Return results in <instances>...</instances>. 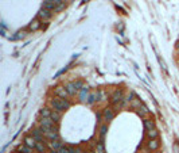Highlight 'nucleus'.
Here are the masks:
<instances>
[{
	"mask_svg": "<svg viewBox=\"0 0 179 153\" xmlns=\"http://www.w3.org/2000/svg\"><path fill=\"white\" fill-rule=\"evenodd\" d=\"M50 107L52 111L63 113L65 110L70 108V102L67 99H50Z\"/></svg>",
	"mask_w": 179,
	"mask_h": 153,
	"instance_id": "obj_1",
	"label": "nucleus"
},
{
	"mask_svg": "<svg viewBox=\"0 0 179 153\" xmlns=\"http://www.w3.org/2000/svg\"><path fill=\"white\" fill-rule=\"evenodd\" d=\"M39 125H40V129L44 131H48V130H52L54 129V125H55V122L52 121L51 118H42L39 121Z\"/></svg>",
	"mask_w": 179,
	"mask_h": 153,
	"instance_id": "obj_2",
	"label": "nucleus"
},
{
	"mask_svg": "<svg viewBox=\"0 0 179 153\" xmlns=\"http://www.w3.org/2000/svg\"><path fill=\"white\" fill-rule=\"evenodd\" d=\"M122 99H124V94H122L121 90H116L113 94H112V96H110V102H112V104H114V106L121 104Z\"/></svg>",
	"mask_w": 179,
	"mask_h": 153,
	"instance_id": "obj_3",
	"label": "nucleus"
},
{
	"mask_svg": "<svg viewBox=\"0 0 179 153\" xmlns=\"http://www.w3.org/2000/svg\"><path fill=\"white\" fill-rule=\"evenodd\" d=\"M102 117H104V119L106 122L112 121V119L116 117V110H114V108H112V107L104 108V110H102Z\"/></svg>",
	"mask_w": 179,
	"mask_h": 153,
	"instance_id": "obj_4",
	"label": "nucleus"
},
{
	"mask_svg": "<svg viewBox=\"0 0 179 153\" xmlns=\"http://www.w3.org/2000/svg\"><path fill=\"white\" fill-rule=\"evenodd\" d=\"M52 16V11H50V10H46V8H40V11L38 12V19H40V20H48V19H51Z\"/></svg>",
	"mask_w": 179,
	"mask_h": 153,
	"instance_id": "obj_5",
	"label": "nucleus"
},
{
	"mask_svg": "<svg viewBox=\"0 0 179 153\" xmlns=\"http://www.w3.org/2000/svg\"><path fill=\"white\" fill-rule=\"evenodd\" d=\"M55 95H57L59 99H67L69 92L66 90V87H57V88H55Z\"/></svg>",
	"mask_w": 179,
	"mask_h": 153,
	"instance_id": "obj_6",
	"label": "nucleus"
},
{
	"mask_svg": "<svg viewBox=\"0 0 179 153\" xmlns=\"http://www.w3.org/2000/svg\"><path fill=\"white\" fill-rule=\"evenodd\" d=\"M44 137L48 138L50 141H57L58 140V130H57V127H54L52 130L44 131Z\"/></svg>",
	"mask_w": 179,
	"mask_h": 153,
	"instance_id": "obj_7",
	"label": "nucleus"
},
{
	"mask_svg": "<svg viewBox=\"0 0 179 153\" xmlns=\"http://www.w3.org/2000/svg\"><path fill=\"white\" fill-rule=\"evenodd\" d=\"M31 135H32V137H34L38 142H42V141H43V137H44V133H43L42 129H34Z\"/></svg>",
	"mask_w": 179,
	"mask_h": 153,
	"instance_id": "obj_8",
	"label": "nucleus"
},
{
	"mask_svg": "<svg viewBox=\"0 0 179 153\" xmlns=\"http://www.w3.org/2000/svg\"><path fill=\"white\" fill-rule=\"evenodd\" d=\"M36 142L38 141L35 140L32 135H28V137H26L24 138V145H27L28 148H31V149H35V146H36Z\"/></svg>",
	"mask_w": 179,
	"mask_h": 153,
	"instance_id": "obj_9",
	"label": "nucleus"
},
{
	"mask_svg": "<svg viewBox=\"0 0 179 153\" xmlns=\"http://www.w3.org/2000/svg\"><path fill=\"white\" fill-rule=\"evenodd\" d=\"M28 29H30L31 31H36V30H39L40 29V20L39 19H34V20H31V23L28 24Z\"/></svg>",
	"mask_w": 179,
	"mask_h": 153,
	"instance_id": "obj_10",
	"label": "nucleus"
},
{
	"mask_svg": "<svg viewBox=\"0 0 179 153\" xmlns=\"http://www.w3.org/2000/svg\"><path fill=\"white\" fill-rule=\"evenodd\" d=\"M48 145H50V148L52 149V150H55V152H58L61 148H63V145H62V142L59 140H57V141H50L48 142Z\"/></svg>",
	"mask_w": 179,
	"mask_h": 153,
	"instance_id": "obj_11",
	"label": "nucleus"
},
{
	"mask_svg": "<svg viewBox=\"0 0 179 153\" xmlns=\"http://www.w3.org/2000/svg\"><path fill=\"white\" fill-rule=\"evenodd\" d=\"M66 90H67V92H69L70 96H74L75 94H78V91H77V88H75L74 83H69V84L66 86Z\"/></svg>",
	"mask_w": 179,
	"mask_h": 153,
	"instance_id": "obj_12",
	"label": "nucleus"
},
{
	"mask_svg": "<svg viewBox=\"0 0 179 153\" xmlns=\"http://www.w3.org/2000/svg\"><path fill=\"white\" fill-rule=\"evenodd\" d=\"M147 146H148V149H151V150H157L159 146H160V142H159L157 140H149V142L147 144Z\"/></svg>",
	"mask_w": 179,
	"mask_h": 153,
	"instance_id": "obj_13",
	"label": "nucleus"
},
{
	"mask_svg": "<svg viewBox=\"0 0 179 153\" xmlns=\"http://www.w3.org/2000/svg\"><path fill=\"white\" fill-rule=\"evenodd\" d=\"M51 114H52V110L48 107H43L40 110V117L42 118H51Z\"/></svg>",
	"mask_w": 179,
	"mask_h": 153,
	"instance_id": "obj_14",
	"label": "nucleus"
},
{
	"mask_svg": "<svg viewBox=\"0 0 179 153\" xmlns=\"http://www.w3.org/2000/svg\"><path fill=\"white\" fill-rule=\"evenodd\" d=\"M143 123H144V127H145V130H147V131L155 129V122H153L152 119H147V118H145Z\"/></svg>",
	"mask_w": 179,
	"mask_h": 153,
	"instance_id": "obj_15",
	"label": "nucleus"
},
{
	"mask_svg": "<svg viewBox=\"0 0 179 153\" xmlns=\"http://www.w3.org/2000/svg\"><path fill=\"white\" fill-rule=\"evenodd\" d=\"M147 135H148L149 140H157V137H159V130H157V129L148 130L147 131Z\"/></svg>",
	"mask_w": 179,
	"mask_h": 153,
	"instance_id": "obj_16",
	"label": "nucleus"
},
{
	"mask_svg": "<svg viewBox=\"0 0 179 153\" xmlns=\"http://www.w3.org/2000/svg\"><path fill=\"white\" fill-rule=\"evenodd\" d=\"M100 96V92H93V94H90L89 95V98L86 99V103L87 104H92V103H94L97 100V98Z\"/></svg>",
	"mask_w": 179,
	"mask_h": 153,
	"instance_id": "obj_17",
	"label": "nucleus"
},
{
	"mask_svg": "<svg viewBox=\"0 0 179 153\" xmlns=\"http://www.w3.org/2000/svg\"><path fill=\"white\" fill-rule=\"evenodd\" d=\"M46 145H44V142L42 141V142H36V146H35V150L38 153H46Z\"/></svg>",
	"mask_w": 179,
	"mask_h": 153,
	"instance_id": "obj_18",
	"label": "nucleus"
},
{
	"mask_svg": "<svg viewBox=\"0 0 179 153\" xmlns=\"http://www.w3.org/2000/svg\"><path fill=\"white\" fill-rule=\"evenodd\" d=\"M87 92H89V88H87V87H83L82 90H81V94H79V100L83 102V103H86V99H85V98L87 96Z\"/></svg>",
	"mask_w": 179,
	"mask_h": 153,
	"instance_id": "obj_19",
	"label": "nucleus"
},
{
	"mask_svg": "<svg viewBox=\"0 0 179 153\" xmlns=\"http://www.w3.org/2000/svg\"><path fill=\"white\" fill-rule=\"evenodd\" d=\"M96 153H105V145H104V141H102V140L97 142V145H96Z\"/></svg>",
	"mask_w": 179,
	"mask_h": 153,
	"instance_id": "obj_20",
	"label": "nucleus"
},
{
	"mask_svg": "<svg viewBox=\"0 0 179 153\" xmlns=\"http://www.w3.org/2000/svg\"><path fill=\"white\" fill-rule=\"evenodd\" d=\"M61 118H62V113H59V111H52L51 119L55 122V123H58V122L61 121Z\"/></svg>",
	"mask_w": 179,
	"mask_h": 153,
	"instance_id": "obj_21",
	"label": "nucleus"
},
{
	"mask_svg": "<svg viewBox=\"0 0 179 153\" xmlns=\"http://www.w3.org/2000/svg\"><path fill=\"white\" fill-rule=\"evenodd\" d=\"M148 113H149V111H148V108L145 107L144 104H141V106H140V108L137 110V114H139L140 117H145V115H147Z\"/></svg>",
	"mask_w": 179,
	"mask_h": 153,
	"instance_id": "obj_22",
	"label": "nucleus"
},
{
	"mask_svg": "<svg viewBox=\"0 0 179 153\" xmlns=\"http://www.w3.org/2000/svg\"><path fill=\"white\" fill-rule=\"evenodd\" d=\"M17 152L19 153H32V149L28 148L27 145H20V146L17 148Z\"/></svg>",
	"mask_w": 179,
	"mask_h": 153,
	"instance_id": "obj_23",
	"label": "nucleus"
},
{
	"mask_svg": "<svg viewBox=\"0 0 179 153\" xmlns=\"http://www.w3.org/2000/svg\"><path fill=\"white\" fill-rule=\"evenodd\" d=\"M141 104H143V103L140 102V99H136V98H135V99L131 102V104H129V106H131V108H136V110H139Z\"/></svg>",
	"mask_w": 179,
	"mask_h": 153,
	"instance_id": "obj_24",
	"label": "nucleus"
},
{
	"mask_svg": "<svg viewBox=\"0 0 179 153\" xmlns=\"http://www.w3.org/2000/svg\"><path fill=\"white\" fill-rule=\"evenodd\" d=\"M66 3L65 1H62V0H57V7H55V11H62V10L65 8Z\"/></svg>",
	"mask_w": 179,
	"mask_h": 153,
	"instance_id": "obj_25",
	"label": "nucleus"
},
{
	"mask_svg": "<svg viewBox=\"0 0 179 153\" xmlns=\"http://www.w3.org/2000/svg\"><path fill=\"white\" fill-rule=\"evenodd\" d=\"M106 131H108V125H101V127H100V135H101V138H104V137H105Z\"/></svg>",
	"mask_w": 179,
	"mask_h": 153,
	"instance_id": "obj_26",
	"label": "nucleus"
},
{
	"mask_svg": "<svg viewBox=\"0 0 179 153\" xmlns=\"http://www.w3.org/2000/svg\"><path fill=\"white\" fill-rule=\"evenodd\" d=\"M69 153H85L82 149L79 148H74V146H70L69 148Z\"/></svg>",
	"mask_w": 179,
	"mask_h": 153,
	"instance_id": "obj_27",
	"label": "nucleus"
},
{
	"mask_svg": "<svg viewBox=\"0 0 179 153\" xmlns=\"http://www.w3.org/2000/svg\"><path fill=\"white\" fill-rule=\"evenodd\" d=\"M24 37H26V31H19L17 35L13 37V38H15V39H20V38H24Z\"/></svg>",
	"mask_w": 179,
	"mask_h": 153,
	"instance_id": "obj_28",
	"label": "nucleus"
},
{
	"mask_svg": "<svg viewBox=\"0 0 179 153\" xmlns=\"http://www.w3.org/2000/svg\"><path fill=\"white\" fill-rule=\"evenodd\" d=\"M57 153H69V148H61Z\"/></svg>",
	"mask_w": 179,
	"mask_h": 153,
	"instance_id": "obj_29",
	"label": "nucleus"
},
{
	"mask_svg": "<svg viewBox=\"0 0 179 153\" xmlns=\"http://www.w3.org/2000/svg\"><path fill=\"white\" fill-rule=\"evenodd\" d=\"M176 56H179V49H178V50H176Z\"/></svg>",
	"mask_w": 179,
	"mask_h": 153,
	"instance_id": "obj_30",
	"label": "nucleus"
},
{
	"mask_svg": "<svg viewBox=\"0 0 179 153\" xmlns=\"http://www.w3.org/2000/svg\"><path fill=\"white\" fill-rule=\"evenodd\" d=\"M62 1H65V3H66V1H70V0H62Z\"/></svg>",
	"mask_w": 179,
	"mask_h": 153,
	"instance_id": "obj_31",
	"label": "nucleus"
},
{
	"mask_svg": "<svg viewBox=\"0 0 179 153\" xmlns=\"http://www.w3.org/2000/svg\"><path fill=\"white\" fill-rule=\"evenodd\" d=\"M17 153H19V152H17Z\"/></svg>",
	"mask_w": 179,
	"mask_h": 153,
	"instance_id": "obj_32",
	"label": "nucleus"
}]
</instances>
